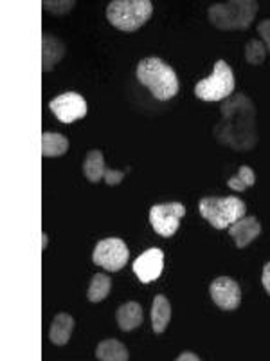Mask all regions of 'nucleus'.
<instances>
[{"instance_id":"obj_1","label":"nucleus","mask_w":270,"mask_h":361,"mask_svg":"<svg viewBox=\"0 0 270 361\" xmlns=\"http://www.w3.org/2000/svg\"><path fill=\"white\" fill-rule=\"evenodd\" d=\"M221 119L214 127L213 134L221 145L249 152L258 145V128H256V107L252 99L245 94H236L227 98L220 107Z\"/></svg>"},{"instance_id":"obj_2","label":"nucleus","mask_w":270,"mask_h":361,"mask_svg":"<svg viewBox=\"0 0 270 361\" xmlns=\"http://www.w3.org/2000/svg\"><path fill=\"white\" fill-rule=\"evenodd\" d=\"M135 76L159 102H169L179 94V78L173 67L157 56L144 58L137 63Z\"/></svg>"},{"instance_id":"obj_3","label":"nucleus","mask_w":270,"mask_h":361,"mask_svg":"<svg viewBox=\"0 0 270 361\" xmlns=\"http://www.w3.org/2000/svg\"><path fill=\"white\" fill-rule=\"evenodd\" d=\"M258 9L256 0H229L224 4L209 6L207 18L220 31H245L252 25Z\"/></svg>"},{"instance_id":"obj_4","label":"nucleus","mask_w":270,"mask_h":361,"mask_svg":"<svg viewBox=\"0 0 270 361\" xmlns=\"http://www.w3.org/2000/svg\"><path fill=\"white\" fill-rule=\"evenodd\" d=\"M153 15L150 0H114L107 6V20L119 31L134 33Z\"/></svg>"},{"instance_id":"obj_5","label":"nucleus","mask_w":270,"mask_h":361,"mask_svg":"<svg viewBox=\"0 0 270 361\" xmlns=\"http://www.w3.org/2000/svg\"><path fill=\"white\" fill-rule=\"evenodd\" d=\"M198 212L214 230H227L245 217L247 206L238 197H204L198 202Z\"/></svg>"},{"instance_id":"obj_6","label":"nucleus","mask_w":270,"mask_h":361,"mask_svg":"<svg viewBox=\"0 0 270 361\" xmlns=\"http://www.w3.org/2000/svg\"><path fill=\"white\" fill-rule=\"evenodd\" d=\"M234 73L225 60H218L211 76L195 85V96L202 102H221L233 96Z\"/></svg>"},{"instance_id":"obj_7","label":"nucleus","mask_w":270,"mask_h":361,"mask_svg":"<svg viewBox=\"0 0 270 361\" xmlns=\"http://www.w3.org/2000/svg\"><path fill=\"white\" fill-rule=\"evenodd\" d=\"M128 259H130V250L124 244V240L117 237L99 240L94 247V253H92V262L103 269L110 271V273H117V271L123 269Z\"/></svg>"},{"instance_id":"obj_8","label":"nucleus","mask_w":270,"mask_h":361,"mask_svg":"<svg viewBox=\"0 0 270 361\" xmlns=\"http://www.w3.org/2000/svg\"><path fill=\"white\" fill-rule=\"evenodd\" d=\"M186 215V208L182 202H164L150 208V224L153 231L164 238H169L176 233L180 226V219Z\"/></svg>"},{"instance_id":"obj_9","label":"nucleus","mask_w":270,"mask_h":361,"mask_svg":"<svg viewBox=\"0 0 270 361\" xmlns=\"http://www.w3.org/2000/svg\"><path fill=\"white\" fill-rule=\"evenodd\" d=\"M49 109L56 116L58 121H62L65 125L74 123L76 119L85 118L86 112H89L85 98L78 92H65V94L56 96L49 102Z\"/></svg>"},{"instance_id":"obj_10","label":"nucleus","mask_w":270,"mask_h":361,"mask_svg":"<svg viewBox=\"0 0 270 361\" xmlns=\"http://www.w3.org/2000/svg\"><path fill=\"white\" fill-rule=\"evenodd\" d=\"M209 295L221 311H234L242 304V289L231 276H218L209 286Z\"/></svg>"},{"instance_id":"obj_11","label":"nucleus","mask_w":270,"mask_h":361,"mask_svg":"<svg viewBox=\"0 0 270 361\" xmlns=\"http://www.w3.org/2000/svg\"><path fill=\"white\" fill-rule=\"evenodd\" d=\"M164 269V253L159 247H152L141 253L134 262L135 276L143 283L155 282Z\"/></svg>"},{"instance_id":"obj_12","label":"nucleus","mask_w":270,"mask_h":361,"mask_svg":"<svg viewBox=\"0 0 270 361\" xmlns=\"http://www.w3.org/2000/svg\"><path fill=\"white\" fill-rule=\"evenodd\" d=\"M229 235L231 238H234L238 250H243L262 235V224L256 217H242L229 226Z\"/></svg>"},{"instance_id":"obj_13","label":"nucleus","mask_w":270,"mask_h":361,"mask_svg":"<svg viewBox=\"0 0 270 361\" xmlns=\"http://www.w3.org/2000/svg\"><path fill=\"white\" fill-rule=\"evenodd\" d=\"M65 44H63L60 38L45 33L44 37H41V71H44V73L53 71L54 66L65 56Z\"/></svg>"},{"instance_id":"obj_14","label":"nucleus","mask_w":270,"mask_h":361,"mask_svg":"<svg viewBox=\"0 0 270 361\" xmlns=\"http://www.w3.org/2000/svg\"><path fill=\"white\" fill-rule=\"evenodd\" d=\"M115 320L123 333L135 331L139 325H143V307L137 302H127V304L119 305Z\"/></svg>"},{"instance_id":"obj_15","label":"nucleus","mask_w":270,"mask_h":361,"mask_svg":"<svg viewBox=\"0 0 270 361\" xmlns=\"http://www.w3.org/2000/svg\"><path fill=\"white\" fill-rule=\"evenodd\" d=\"M74 331V318L67 312H58L49 329V340L58 347L69 343Z\"/></svg>"},{"instance_id":"obj_16","label":"nucleus","mask_w":270,"mask_h":361,"mask_svg":"<svg viewBox=\"0 0 270 361\" xmlns=\"http://www.w3.org/2000/svg\"><path fill=\"white\" fill-rule=\"evenodd\" d=\"M172 320V304L164 295H157L152 304V329L155 334H162Z\"/></svg>"},{"instance_id":"obj_17","label":"nucleus","mask_w":270,"mask_h":361,"mask_svg":"<svg viewBox=\"0 0 270 361\" xmlns=\"http://www.w3.org/2000/svg\"><path fill=\"white\" fill-rule=\"evenodd\" d=\"M108 169L105 166V157L101 150H90L86 152L85 161H83V176L86 177L89 183L96 185L101 179H105Z\"/></svg>"},{"instance_id":"obj_18","label":"nucleus","mask_w":270,"mask_h":361,"mask_svg":"<svg viewBox=\"0 0 270 361\" xmlns=\"http://www.w3.org/2000/svg\"><path fill=\"white\" fill-rule=\"evenodd\" d=\"M69 152V140L58 132H44L41 134V156L62 157Z\"/></svg>"},{"instance_id":"obj_19","label":"nucleus","mask_w":270,"mask_h":361,"mask_svg":"<svg viewBox=\"0 0 270 361\" xmlns=\"http://www.w3.org/2000/svg\"><path fill=\"white\" fill-rule=\"evenodd\" d=\"M96 357L99 361H128L130 354L123 343L115 338H108L103 340L96 349Z\"/></svg>"},{"instance_id":"obj_20","label":"nucleus","mask_w":270,"mask_h":361,"mask_svg":"<svg viewBox=\"0 0 270 361\" xmlns=\"http://www.w3.org/2000/svg\"><path fill=\"white\" fill-rule=\"evenodd\" d=\"M112 289V280L108 279L105 273H98V275L92 276V282H90V288L86 291V298L92 304H98V302H103L107 298L108 293Z\"/></svg>"},{"instance_id":"obj_21","label":"nucleus","mask_w":270,"mask_h":361,"mask_svg":"<svg viewBox=\"0 0 270 361\" xmlns=\"http://www.w3.org/2000/svg\"><path fill=\"white\" fill-rule=\"evenodd\" d=\"M254 183H256V173H254V170L250 166H247V164H242L236 176H233L227 180V186L231 190H234V192H243V190L254 186Z\"/></svg>"},{"instance_id":"obj_22","label":"nucleus","mask_w":270,"mask_h":361,"mask_svg":"<svg viewBox=\"0 0 270 361\" xmlns=\"http://www.w3.org/2000/svg\"><path fill=\"white\" fill-rule=\"evenodd\" d=\"M266 58V47L263 42L259 40H250L249 44L245 45V60L250 63V66H262Z\"/></svg>"},{"instance_id":"obj_23","label":"nucleus","mask_w":270,"mask_h":361,"mask_svg":"<svg viewBox=\"0 0 270 361\" xmlns=\"http://www.w3.org/2000/svg\"><path fill=\"white\" fill-rule=\"evenodd\" d=\"M41 6L45 8V11H51L54 13V15H65V13H69L70 9L76 6V2L74 0H63V2H51V0H44L41 2Z\"/></svg>"},{"instance_id":"obj_24","label":"nucleus","mask_w":270,"mask_h":361,"mask_svg":"<svg viewBox=\"0 0 270 361\" xmlns=\"http://www.w3.org/2000/svg\"><path fill=\"white\" fill-rule=\"evenodd\" d=\"M258 33L263 38V44L266 47V53H270V18H265L258 24Z\"/></svg>"},{"instance_id":"obj_25","label":"nucleus","mask_w":270,"mask_h":361,"mask_svg":"<svg viewBox=\"0 0 270 361\" xmlns=\"http://www.w3.org/2000/svg\"><path fill=\"white\" fill-rule=\"evenodd\" d=\"M123 179H124V172H119V170H108L107 176H105L107 185H110V186L119 185V183H121Z\"/></svg>"},{"instance_id":"obj_26","label":"nucleus","mask_w":270,"mask_h":361,"mask_svg":"<svg viewBox=\"0 0 270 361\" xmlns=\"http://www.w3.org/2000/svg\"><path fill=\"white\" fill-rule=\"evenodd\" d=\"M262 283H263V288H265V291L269 293V296H270V262H266L265 267H263Z\"/></svg>"},{"instance_id":"obj_27","label":"nucleus","mask_w":270,"mask_h":361,"mask_svg":"<svg viewBox=\"0 0 270 361\" xmlns=\"http://www.w3.org/2000/svg\"><path fill=\"white\" fill-rule=\"evenodd\" d=\"M188 360L200 361V356H198V354H193V353H182L179 357H176V361H188Z\"/></svg>"},{"instance_id":"obj_28","label":"nucleus","mask_w":270,"mask_h":361,"mask_svg":"<svg viewBox=\"0 0 270 361\" xmlns=\"http://www.w3.org/2000/svg\"><path fill=\"white\" fill-rule=\"evenodd\" d=\"M47 244H49V237H47V233H41V250H45Z\"/></svg>"}]
</instances>
